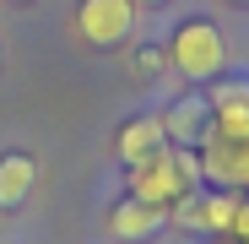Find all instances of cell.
I'll list each match as a JSON object with an SVG mask.
<instances>
[{
	"label": "cell",
	"mask_w": 249,
	"mask_h": 244,
	"mask_svg": "<svg viewBox=\"0 0 249 244\" xmlns=\"http://www.w3.org/2000/svg\"><path fill=\"white\" fill-rule=\"evenodd\" d=\"M162 141V119H130V125H119V141H114V152H119V163H141V157H152Z\"/></svg>",
	"instance_id": "9c48e42d"
},
{
	"label": "cell",
	"mask_w": 249,
	"mask_h": 244,
	"mask_svg": "<svg viewBox=\"0 0 249 244\" xmlns=\"http://www.w3.org/2000/svg\"><path fill=\"white\" fill-rule=\"evenodd\" d=\"M195 157L190 152H168V147H157L152 157H141V163H130V195L136 201H146V206H157V212H174L179 201L195 190Z\"/></svg>",
	"instance_id": "7a4b0ae2"
},
{
	"label": "cell",
	"mask_w": 249,
	"mask_h": 244,
	"mask_svg": "<svg viewBox=\"0 0 249 244\" xmlns=\"http://www.w3.org/2000/svg\"><path fill=\"white\" fill-rule=\"evenodd\" d=\"M141 6H157V0H141Z\"/></svg>",
	"instance_id": "8fae6325"
},
{
	"label": "cell",
	"mask_w": 249,
	"mask_h": 244,
	"mask_svg": "<svg viewBox=\"0 0 249 244\" xmlns=\"http://www.w3.org/2000/svg\"><path fill=\"white\" fill-rule=\"evenodd\" d=\"M33 185H38V163L27 152H6L0 157V212H17L33 195Z\"/></svg>",
	"instance_id": "52a82bcc"
},
{
	"label": "cell",
	"mask_w": 249,
	"mask_h": 244,
	"mask_svg": "<svg viewBox=\"0 0 249 244\" xmlns=\"http://www.w3.org/2000/svg\"><path fill=\"white\" fill-rule=\"evenodd\" d=\"M162 223H168V212L146 206V201H136V195H124L119 206L108 212V233H114V239H152Z\"/></svg>",
	"instance_id": "8992f818"
},
{
	"label": "cell",
	"mask_w": 249,
	"mask_h": 244,
	"mask_svg": "<svg viewBox=\"0 0 249 244\" xmlns=\"http://www.w3.org/2000/svg\"><path fill=\"white\" fill-rule=\"evenodd\" d=\"M233 233L249 244V201H238V212H233Z\"/></svg>",
	"instance_id": "30bf717a"
},
{
	"label": "cell",
	"mask_w": 249,
	"mask_h": 244,
	"mask_svg": "<svg viewBox=\"0 0 249 244\" xmlns=\"http://www.w3.org/2000/svg\"><path fill=\"white\" fill-rule=\"evenodd\" d=\"M76 27H81V38H87V44L114 49V44H124V38H130V27H136V0H81Z\"/></svg>",
	"instance_id": "277c9868"
},
{
	"label": "cell",
	"mask_w": 249,
	"mask_h": 244,
	"mask_svg": "<svg viewBox=\"0 0 249 244\" xmlns=\"http://www.w3.org/2000/svg\"><path fill=\"white\" fill-rule=\"evenodd\" d=\"M233 212H238V195L233 190H206V195H184L174 206V223L190 233H233Z\"/></svg>",
	"instance_id": "5b68a950"
},
{
	"label": "cell",
	"mask_w": 249,
	"mask_h": 244,
	"mask_svg": "<svg viewBox=\"0 0 249 244\" xmlns=\"http://www.w3.org/2000/svg\"><path fill=\"white\" fill-rule=\"evenodd\" d=\"M168 60H174V71H179V76H190V81L217 76V71H222V60H228L222 33L206 22V17L179 22V27H174V38H168Z\"/></svg>",
	"instance_id": "3957f363"
},
{
	"label": "cell",
	"mask_w": 249,
	"mask_h": 244,
	"mask_svg": "<svg viewBox=\"0 0 249 244\" xmlns=\"http://www.w3.org/2000/svg\"><path fill=\"white\" fill-rule=\"evenodd\" d=\"M206 114H212V103H206L200 93L179 98L168 114H162V136H168V141H200V125H206Z\"/></svg>",
	"instance_id": "ba28073f"
},
{
	"label": "cell",
	"mask_w": 249,
	"mask_h": 244,
	"mask_svg": "<svg viewBox=\"0 0 249 244\" xmlns=\"http://www.w3.org/2000/svg\"><path fill=\"white\" fill-rule=\"evenodd\" d=\"M206 103H212V114L195 141L200 147L195 169L222 190H249V81H228Z\"/></svg>",
	"instance_id": "6da1fadb"
}]
</instances>
